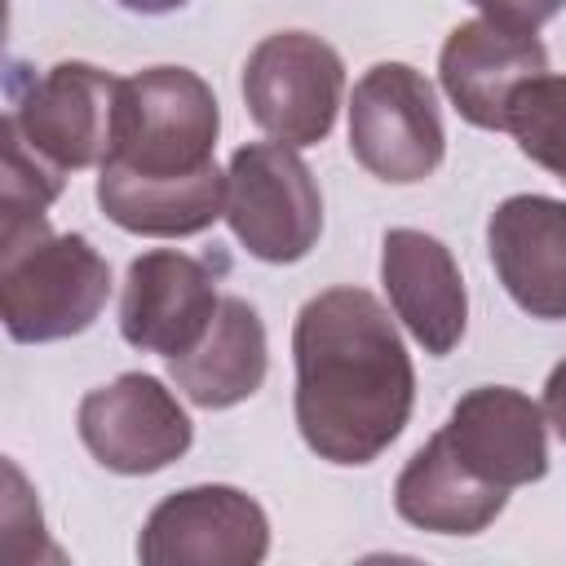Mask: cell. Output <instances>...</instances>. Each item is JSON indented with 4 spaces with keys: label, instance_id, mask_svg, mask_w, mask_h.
Listing matches in <instances>:
<instances>
[{
    "label": "cell",
    "instance_id": "ac0fdd59",
    "mask_svg": "<svg viewBox=\"0 0 566 566\" xmlns=\"http://www.w3.org/2000/svg\"><path fill=\"white\" fill-rule=\"evenodd\" d=\"M509 133L517 137V150L531 164L566 181V75L544 71L522 84L509 106Z\"/></svg>",
    "mask_w": 566,
    "mask_h": 566
},
{
    "label": "cell",
    "instance_id": "7a4b0ae2",
    "mask_svg": "<svg viewBox=\"0 0 566 566\" xmlns=\"http://www.w3.org/2000/svg\"><path fill=\"white\" fill-rule=\"evenodd\" d=\"M111 296V265L84 234H53L44 217H0V310L22 345L93 327Z\"/></svg>",
    "mask_w": 566,
    "mask_h": 566
},
{
    "label": "cell",
    "instance_id": "8992f818",
    "mask_svg": "<svg viewBox=\"0 0 566 566\" xmlns=\"http://www.w3.org/2000/svg\"><path fill=\"white\" fill-rule=\"evenodd\" d=\"M119 80L88 62H57L40 75L9 80L4 128L62 172L93 168L111 150Z\"/></svg>",
    "mask_w": 566,
    "mask_h": 566
},
{
    "label": "cell",
    "instance_id": "7c38bea8",
    "mask_svg": "<svg viewBox=\"0 0 566 566\" xmlns=\"http://www.w3.org/2000/svg\"><path fill=\"white\" fill-rule=\"evenodd\" d=\"M548 71V53L535 31H513L491 18L460 22L438 57L442 93L473 128H509V106L522 84Z\"/></svg>",
    "mask_w": 566,
    "mask_h": 566
},
{
    "label": "cell",
    "instance_id": "277c9868",
    "mask_svg": "<svg viewBox=\"0 0 566 566\" xmlns=\"http://www.w3.org/2000/svg\"><path fill=\"white\" fill-rule=\"evenodd\" d=\"M226 221L248 256L292 265L323 234V195L296 146L248 142L226 168Z\"/></svg>",
    "mask_w": 566,
    "mask_h": 566
},
{
    "label": "cell",
    "instance_id": "8fae6325",
    "mask_svg": "<svg viewBox=\"0 0 566 566\" xmlns=\"http://www.w3.org/2000/svg\"><path fill=\"white\" fill-rule=\"evenodd\" d=\"M548 416L513 385L469 389L438 429L451 455L491 486H526L548 473Z\"/></svg>",
    "mask_w": 566,
    "mask_h": 566
},
{
    "label": "cell",
    "instance_id": "9c48e42d",
    "mask_svg": "<svg viewBox=\"0 0 566 566\" xmlns=\"http://www.w3.org/2000/svg\"><path fill=\"white\" fill-rule=\"evenodd\" d=\"M75 424L93 460L124 478L168 469L190 451L195 438V424L177 402V394L146 371H124L111 385L84 394Z\"/></svg>",
    "mask_w": 566,
    "mask_h": 566
},
{
    "label": "cell",
    "instance_id": "3957f363",
    "mask_svg": "<svg viewBox=\"0 0 566 566\" xmlns=\"http://www.w3.org/2000/svg\"><path fill=\"white\" fill-rule=\"evenodd\" d=\"M221 111L203 75L190 66H146L119 80L111 150L97 168L128 177L186 181L217 168Z\"/></svg>",
    "mask_w": 566,
    "mask_h": 566
},
{
    "label": "cell",
    "instance_id": "9a60e30c",
    "mask_svg": "<svg viewBox=\"0 0 566 566\" xmlns=\"http://www.w3.org/2000/svg\"><path fill=\"white\" fill-rule=\"evenodd\" d=\"M265 363L270 358H265L261 314L243 296H221L212 327L203 332V340L190 354L168 358V376L195 407L221 411V407L248 402L261 389Z\"/></svg>",
    "mask_w": 566,
    "mask_h": 566
},
{
    "label": "cell",
    "instance_id": "6da1fadb",
    "mask_svg": "<svg viewBox=\"0 0 566 566\" xmlns=\"http://www.w3.org/2000/svg\"><path fill=\"white\" fill-rule=\"evenodd\" d=\"M296 429L327 464H371L407 429L411 354L389 310L363 287L310 296L292 327Z\"/></svg>",
    "mask_w": 566,
    "mask_h": 566
},
{
    "label": "cell",
    "instance_id": "e0dca14e",
    "mask_svg": "<svg viewBox=\"0 0 566 566\" xmlns=\"http://www.w3.org/2000/svg\"><path fill=\"white\" fill-rule=\"evenodd\" d=\"M97 203L128 234L186 239L208 230L217 217H226V172L212 168L186 181H155V177H128V172L102 168Z\"/></svg>",
    "mask_w": 566,
    "mask_h": 566
},
{
    "label": "cell",
    "instance_id": "5bb4252c",
    "mask_svg": "<svg viewBox=\"0 0 566 566\" xmlns=\"http://www.w3.org/2000/svg\"><path fill=\"white\" fill-rule=\"evenodd\" d=\"M380 283L394 314L433 358L451 354L469 323V296L451 248L424 230L398 226L380 243Z\"/></svg>",
    "mask_w": 566,
    "mask_h": 566
},
{
    "label": "cell",
    "instance_id": "ba28073f",
    "mask_svg": "<svg viewBox=\"0 0 566 566\" xmlns=\"http://www.w3.org/2000/svg\"><path fill=\"white\" fill-rule=\"evenodd\" d=\"M270 553V517L239 486H186L159 500L137 535L146 566H256Z\"/></svg>",
    "mask_w": 566,
    "mask_h": 566
},
{
    "label": "cell",
    "instance_id": "2e32d148",
    "mask_svg": "<svg viewBox=\"0 0 566 566\" xmlns=\"http://www.w3.org/2000/svg\"><path fill=\"white\" fill-rule=\"evenodd\" d=\"M504 504H509V491L473 478L451 455L442 433H433L402 464V473L394 482L398 517L420 531H433V535H478L504 513Z\"/></svg>",
    "mask_w": 566,
    "mask_h": 566
},
{
    "label": "cell",
    "instance_id": "52a82bcc",
    "mask_svg": "<svg viewBox=\"0 0 566 566\" xmlns=\"http://www.w3.org/2000/svg\"><path fill=\"white\" fill-rule=\"evenodd\" d=\"M345 62L310 31H274L243 62V102L283 146H318L340 111Z\"/></svg>",
    "mask_w": 566,
    "mask_h": 566
},
{
    "label": "cell",
    "instance_id": "ffe728a7",
    "mask_svg": "<svg viewBox=\"0 0 566 566\" xmlns=\"http://www.w3.org/2000/svg\"><path fill=\"white\" fill-rule=\"evenodd\" d=\"M482 9V18L513 27V31H539L548 18H557L566 9V0H469Z\"/></svg>",
    "mask_w": 566,
    "mask_h": 566
},
{
    "label": "cell",
    "instance_id": "5b68a950",
    "mask_svg": "<svg viewBox=\"0 0 566 566\" xmlns=\"http://www.w3.org/2000/svg\"><path fill=\"white\" fill-rule=\"evenodd\" d=\"M349 150L389 186L424 181L447 155L433 84L407 62H376L363 71L349 97Z\"/></svg>",
    "mask_w": 566,
    "mask_h": 566
},
{
    "label": "cell",
    "instance_id": "d6986e66",
    "mask_svg": "<svg viewBox=\"0 0 566 566\" xmlns=\"http://www.w3.org/2000/svg\"><path fill=\"white\" fill-rule=\"evenodd\" d=\"M62 168L40 159L18 133L4 128V177H0V217H44L62 195Z\"/></svg>",
    "mask_w": 566,
    "mask_h": 566
},
{
    "label": "cell",
    "instance_id": "4fadbf2b",
    "mask_svg": "<svg viewBox=\"0 0 566 566\" xmlns=\"http://www.w3.org/2000/svg\"><path fill=\"white\" fill-rule=\"evenodd\" d=\"M486 252L517 310L566 318V199L509 195L486 221Z\"/></svg>",
    "mask_w": 566,
    "mask_h": 566
},
{
    "label": "cell",
    "instance_id": "7402d4cb",
    "mask_svg": "<svg viewBox=\"0 0 566 566\" xmlns=\"http://www.w3.org/2000/svg\"><path fill=\"white\" fill-rule=\"evenodd\" d=\"M124 9H133V13H172V9H181L186 0H119Z\"/></svg>",
    "mask_w": 566,
    "mask_h": 566
},
{
    "label": "cell",
    "instance_id": "30bf717a",
    "mask_svg": "<svg viewBox=\"0 0 566 566\" xmlns=\"http://www.w3.org/2000/svg\"><path fill=\"white\" fill-rule=\"evenodd\" d=\"M217 305L221 296L208 261L177 248H155L128 265L119 296V336L142 354L181 358L203 340Z\"/></svg>",
    "mask_w": 566,
    "mask_h": 566
},
{
    "label": "cell",
    "instance_id": "44dd1931",
    "mask_svg": "<svg viewBox=\"0 0 566 566\" xmlns=\"http://www.w3.org/2000/svg\"><path fill=\"white\" fill-rule=\"evenodd\" d=\"M544 416H548V424L557 429V438L566 442V358L548 371V385H544Z\"/></svg>",
    "mask_w": 566,
    "mask_h": 566
}]
</instances>
